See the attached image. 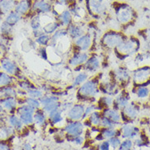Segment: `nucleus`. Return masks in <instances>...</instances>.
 Returning a JSON list of instances; mask_svg holds the SVG:
<instances>
[{
	"label": "nucleus",
	"instance_id": "nucleus-1",
	"mask_svg": "<svg viewBox=\"0 0 150 150\" xmlns=\"http://www.w3.org/2000/svg\"><path fill=\"white\" fill-rule=\"evenodd\" d=\"M100 73L90 79L76 89L77 101L84 104L96 103L98 97L100 96Z\"/></svg>",
	"mask_w": 150,
	"mask_h": 150
},
{
	"label": "nucleus",
	"instance_id": "nucleus-2",
	"mask_svg": "<svg viewBox=\"0 0 150 150\" xmlns=\"http://www.w3.org/2000/svg\"><path fill=\"white\" fill-rule=\"evenodd\" d=\"M111 7L114 11L115 20L122 29H127L134 25L137 15L131 6L127 3L114 1L111 4Z\"/></svg>",
	"mask_w": 150,
	"mask_h": 150
},
{
	"label": "nucleus",
	"instance_id": "nucleus-3",
	"mask_svg": "<svg viewBox=\"0 0 150 150\" xmlns=\"http://www.w3.org/2000/svg\"><path fill=\"white\" fill-rule=\"evenodd\" d=\"M141 42L138 38L135 36H127L123 41L117 46L113 53L119 60L125 61L129 58H132L140 52Z\"/></svg>",
	"mask_w": 150,
	"mask_h": 150
},
{
	"label": "nucleus",
	"instance_id": "nucleus-4",
	"mask_svg": "<svg viewBox=\"0 0 150 150\" xmlns=\"http://www.w3.org/2000/svg\"><path fill=\"white\" fill-rule=\"evenodd\" d=\"M127 36L128 35H126L121 30L109 29L100 35L98 42V45L102 51L113 52Z\"/></svg>",
	"mask_w": 150,
	"mask_h": 150
},
{
	"label": "nucleus",
	"instance_id": "nucleus-5",
	"mask_svg": "<svg viewBox=\"0 0 150 150\" xmlns=\"http://www.w3.org/2000/svg\"><path fill=\"white\" fill-rule=\"evenodd\" d=\"M83 2L91 20L97 21L108 17L109 8L105 3L97 0H84Z\"/></svg>",
	"mask_w": 150,
	"mask_h": 150
},
{
	"label": "nucleus",
	"instance_id": "nucleus-6",
	"mask_svg": "<svg viewBox=\"0 0 150 150\" xmlns=\"http://www.w3.org/2000/svg\"><path fill=\"white\" fill-rule=\"evenodd\" d=\"M97 34H91L90 32H86V34L82 35L79 38L72 41L71 49L74 51L79 52H90L94 47L98 45V41L96 40Z\"/></svg>",
	"mask_w": 150,
	"mask_h": 150
},
{
	"label": "nucleus",
	"instance_id": "nucleus-7",
	"mask_svg": "<svg viewBox=\"0 0 150 150\" xmlns=\"http://www.w3.org/2000/svg\"><path fill=\"white\" fill-rule=\"evenodd\" d=\"M0 69L8 74L13 76L17 80L27 79L18 64L8 56H0Z\"/></svg>",
	"mask_w": 150,
	"mask_h": 150
},
{
	"label": "nucleus",
	"instance_id": "nucleus-8",
	"mask_svg": "<svg viewBox=\"0 0 150 150\" xmlns=\"http://www.w3.org/2000/svg\"><path fill=\"white\" fill-rule=\"evenodd\" d=\"M89 56H90V52L74 51L71 49L70 52L68 54L65 59V62L69 67L73 69L75 73H77L78 69H79L80 71L83 70V64L86 63Z\"/></svg>",
	"mask_w": 150,
	"mask_h": 150
},
{
	"label": "nucleus",
	"instance_id": "nucleus-9",
	"mask_svg": "<svg viewBox=\"0 0 150 150\" xmlns=\"http://www.w3.org/2000/svg\"><path fill=\"white\" fill-rule=\"evenodd\" d=\"M131 83L134 86L150 85V64H144L131 71Z\"/></svg>",
	"mask_w": 150,
	"mask_h": 150
},
{
	"label": "nucleus",
	"instance_id": "nucleus-10",
	"mask_svg": "<svg viewBox=\"0 0 150 150\" xmlns=\"http://www.w3.org/2000/svg\"><path fill=\"white\" fill-rule=\"evenodd\" d=\"M109 74L121 89H127L131 83V71L124 64L113 69Z\"/></svg>",
	"mask_w": 150,
	"mask_h": 150
},
{
	"label": "nucleus",
	"instance_id": "nucleus-11",
	"mask_svg": "<svg viewBox=\"0 0 150 150\" xmlns=\"http://www.w3.org/2000/svg\"><path fill=\"white\" fill-rule=\"evenodd\" d=\"M121 90V87L114 82L110 74L106 77H103L102 74L100 73V91L101 95L115 96Z\"/></svg>",
	"mask_w": 150,
	"mask_h": 150
},
{
	"label": "nucleus",
	"instance_id": "nucleus-12",
	"mask_svg": "<svg viewBox=\"0 0 150 150\" xmlns=\"http://www.w3.org/2000/svg\"><path fill=\"white\" fill-rule=\"evenodd\" d=\"M103 60L101 56L98 55L96 52L90 53V56L86 61V63L83 64V70L86 72L88 74L91 76L98 74L101 69Z\"/></svg>",
	"mask_w": 150,
	"mask_h": 150
},
{
	"label": "nucleus",
	"instance_id": "nucleus-13",
	"mask_svg": "<svg viewBox=\"0 0 150 150\" xmlns=\"http://www.w3.org/2000/svg\"><path fill=\"white\" fill-rule=\"evenodd\" d=\"M122 120L126 123L136 119L140 113V105L135 101H131L122 110H121Z\"/></svg>",
	"mask_w": 150,
	"mask_h": 150
},
{
	"label": "nucleus",
	"instance_id": "nucleus-14",
	"mask_svg": "<svg viewBox=\"0 0 150 150\" xmlns=\"http://www.w3.org/2000/svg\"><path fill=\"white\" fill-rule=\"evenodd\" d=\"M34 0H19L16 5L14 11L21 16L23 21H29L34 16L32 7Z\"/></svg>",
	"mask_w": 150,
	"mask_h": 150
},
{
	"label": "nucleus",
	"instance_id": "nucleus-15",
	"mask_svg": "<svg viewBox=\"0 0 150 150\" xmlns=\"http://www.w3.org/2000/svg\"><path fill=\"white\" fill-rule=\"evenodd\" d=\"M67 28L69 37L74 41L87 32V22H73Z\"/></svg>",
	"mask_w": 150,
	"mask_h": 150
},
{
	"label": "nucleus",
	"instance_id": "nucleus-16",
	"mask_svg": "<svg viewBox=\"0 0 150 150\" xmlns=\"http://www.w3.org/2000/svg\"><path fill=\"white\" fill-rule=\"evenodd\" d=\"M85 105L82 102H75L70 109L65 112L68 121H80L83 120Z\"/></svg>",
	"mask_w": 150,
	"mask_h": 150
},
{
	"label": "nucleus",
	"instance_id": "nucleus-17",
	"mask_svg": "<svg viewBox=\"0 0 150 150\" xmlns=\"http://www.w3.org/2000/svg\"><path fill=\"white\" fill-rule=\"evenodd\" d=\"M53 4L52 0H34L32 11L35 15H43L52 12Z\"/></svg>",
	"mask_w": 150,
	"mask_h": 150
},
{
	"label": "nucleus",
	"instance_id": "nucleus-18",
	"mask_svg": "<svg viewBox=\"0 0 150 150\" xmlns=\"http://www.w3.org/2000/svg\"><path fill=\"white\" fill-rule=\"evenodd\" d=\"M131 101V93L127 89L122 90L114 96V102H113V108L117 110H122Z\"/></svg>",
	"mask_w": 150,
	"mask_h": 150
},
{
	"label": "nucleus",
	"instance_id": "nucleus-19",
	"mask_svg": "<svg viewBox=\"0 0 150 150\" xmlns=\"http://www.w3.org/2000/svg\"><path fill=\"white\" fill-rule=\"evenodd\" d=\"M84 127V124L81 121H68L67 124L64 126V131L69 136L74 138L83 135Z\"/></svg>",
	"mask_w": 150,
	"mask_h": 150
},
{
	"label": "nucleus",
	"instance_id": "nucleus-20",
	"mask_svg": "<svg viewBox=\"0 0 150 150\" xmlns=\"http://www.w3.org/2000/svg\"><path fill=\"white\" fill-rule=\"evenodd\" d=\"M121 135L124 139H135L140 134V130L139 127L131 125V123L125 122L119 129Z\"/></svg>",
	"mask_w": 150,
	"mask_h": 150
},
{
	"label": "nucleus",
	"instance_id": "nucleus-21",
	"mask_svg": "<svg viewBox=\"0 0 150 150\" xmlns=\"http://www.w3.org/2000/svg\"><path fill=\"white\" fill-rule=\"evenodd\" d=\"M90 78V75L88 74L86 72L84 71V70L76 73V74L74 76H73L71 81H70V85H69L70 88L69 89H75L76 90L78 87H79ZM69 89H68V90H69Z\"/></svg>",
	"mask_w": 150,
	"mask_h": 150
},
{
	"label": "nucleus",
	"instance_id": "nucleus-22",
	"mask_svg": "<svg viewBox=\"0 0 150 150\" xmlns=\"http://www.w3.org/2000/svg\"><path fill=\"white\" fill-rule=\"evenodd\" d=\"M0 103L4 106L5 111L8 114L16 113V111L18 108L19 103L17 97H7L0 99Z\"/></svg>",
	"mask_w": 150,
	"mask_h": 150
},
{
	"label": "nucleus",
	"instance_id": "nucleus-23",
	"mask_svg": "<svg viewBox=\"0 0 150 150\" xmlns=\"http://www.w3.org/2000/svg\"><path fill=\"white\" fill-rule=\"evenodd\" d=\"M102 112L100 110H96L93 112H91L89 116L84 119V126L92 127H100V122L102 119Z\"/></svg>",
	"mask_w": 150,
	"mask_h": 150
},
{
	"label": "nucleus",
	"instance_id": "nucleus-24",
	"mask_svg": "<svg viewBox=\"0 0 150 150\" xmlns=\"http://www.w3.org/2000/svg\"><path fill=\"white\" fill-rule=\"evenodd\" d=\"M102 115L107 118H109L112 122H116L117 124L121 123L122 121V117H121V112L119 110H117L113 107H110V108H107L101 110Z\"/></svg>",
	"mask_w": 150,
	"mask_h": 150
},
{
	"label": "nucleus",
	"instance_id": "nucleus-25",
	"mask_svg": "<svg viewBox=\"0 0 150 150\" xmlns=\"http://www.w3.org/2000/svg\"><path fill=\"white\" fill-rule=\"evenodd\" d=\"M113 102H114V96H109V95H100L98 97L96 105H97L98 109L101 111L103 109L112 107Z\"/></svg>",
	"mask_w": 150,
	"mask_h": 150
},
{
	"label": "nucleus",
	"instance_id": "nucleus-26",
	"mask_svg": "<svg viewBox=\"0 0 150 150\" xmlns=\"http://www.w3.org/2000/svg\"><path fill=\"white\" fill-rule=\"evenodd\" d=\"M16 0H0V16L5 17L9 12L15 9Z\"/></svg>",
	"mask_w": 150,
	"mask_h": 150
},
{
	"label": "nucleus",
	"instance_id": "nucleus-27",
	"mask_svg": "<svg viewBox=\"0 0 150 150\" xmlns=\"http://www.w3.org/2000/svg\"><path fill=\"white\" fill-rule=\"evenodd\" d=\"M133 94L139 100H149L150 96V88L147 86H134Z\"/></svg>",
	"mask_w": 150,
	"mask_h": 150
},
{
	"label": "nucleus",
	"instance_id": "nucleus-28",
	"mask_svg": "<svg viewBox=\"0 0 150 150\" xmlns=\"http://www.w3.org/2000/svg\"><path fill=\"white\" fill-rule=\"evenodd\" d=\"M8 123L9 126H11V127L16 131H24L25 127L23 124L22 121L21 120V118L16 113H12V114H8Z\"/></svg>",
	"mask_w": 150,
	"mask_h": 150
},
{
	"label": "nucleus",
	"instance_id": "nucleus-29",
	"mask_svg": "<svg viewBox=\"0 0 150 150\" xmlns=\"http://www.w3.org/2000/svg\"><path fill=\"white\" fill-rule=\"evenodd\" d=\"M67 37H69L67 28H65V27H60V29H58V30H56L52 35H51V42H50V45L48 47H54L56 45V43L60 41V40Z\"/></svg>",
	"mask_w": 150,
	"mask_h": 150
},
{
	"label": "nucleus",
	"instance_id": "nucleus-30",
	"mask_svg": "<svg viewBox=\"0 0 150 150\" xmlns=\"http://www.w3.org/2000/svg\"><path fill=\"white\" fill-rule=\"evenodd\" d=\"M56 20L59 21L61 27H65V28L74 22L73 15H72L71 11H69L68 8L62 11L60 15L56 17Z\"/></svg>",
	"mask_w": 150,
	"mask_h": 150
},
{
	"label": "nucleus",
	"instance_id": "nucleus-31",
	"mask_svg": "<svg viewBox=\"0 0 150 150\" xmlns=\"http://www.w3.org/2000/svg\"><path fill=\"white\" fill-rule=\"evenodd\" d=\"M34 119L35 125L37 124L40 127H43L47 123V121H48L47 113L42 108L36 109L34 114Z\"/></svg>",
	"mask_w": 150,
	"mask_h": 150
},
{
	"label": "nucleus",
	"instance_id": "nucleus-32",
	"mask_svg": "<svg viewBox=\"0 0 150 150\" xmlns=\"http://www.w3.org/2000/svg\"><path fill=\"white\" fill-rule=\"evenodd\" d=\"M16 131L9 125H6L0 127V141H8L13 138Z\"/></svg>",
	"mask_w": 150,
	"mask_h": 150
},
{
	"label": "nucleus",
	"instance_id": "nucleus-33",
	"mask_svg": "<svg viewBox=\"0 0 150 150\" xmlns=\"http://www.w3.org/2000/svg\"><path fill=\"white\" fill-rule=\"evenodd\" d=\"M17 86L15 85L0 87V99L7 97H17Z\"/></svg>",
	"mask_w": 150,
	"mask_h": 150
},
{
	"label": "nucleus",
	"instance_id": "nucleus-34",
	"mask_svg": "<svg viewBox=\"0 0 150 150\" xmlns=\"http://www.w3.org/2000/svg\"><path fill=\"white\" fill-rule=\"evenodd\" d=\"M17 79L13 76L8 74L4 70H0V87L15 85L16 86Z\"/></svg>",
	"mask_w": 150,
	"mask_h": 150
},
{
	"label": "nucleus",
	"instance_id": "nucleus-35",
	"mask_svg": "<svg viewBox=\"0 0 150 150\" xmlns=\"http://www.w3.org/2000/svg\"><path fill=\"white\" fill-rule=\"evenodd\" d=\"M64 112L60 109H57L52 112H49L47 114L48 122L53 126H56V124L60 123L64 120Z\"/></svg>",
	"mask_w": 150,
	"mask_h": 150
},
{
	"label": "nucleus",
	"instance_id": "nucleus-36",
	"mask_svg": "<svg viewBox=\"0 0 150 150\" xmlns=\"http://www.w3.org/2000/svg\"><path fill=\"white\" fill-rule=\"evenodd\" d=\"M13 32H14V27L11 26L6 21H3L0 25V36L5 38H8L12 41L13 38Z\"/></svg>",
	"mask_w": 150,
	"mask_h": 150
},
{
	"label": "nucleus",
	"instance_id": "nucleus-37",
	"mask_svg": "<svg viewBox=\"0 0 150 150\" xmlns=\"http://www.w3.org/2000/svg\"><path fill=\"white\" fill-rule=\"evenodd\" d=\"M23 21L21 16L20 15L19 13H17L16 11H11V12H9L8 15L4 17V21H6L8 23L9 25H11V26L15 27L20 21Z\"/></svg>",
	"mask_w": 150,
	"mask_h": 150
},
{
	"label": "nucleus",
	"instance_id": "nucleus-38",
	"mask_svg": "<svg viewBox=\"0 0 150 150\" xmlns=\"http://www.w3.org/2000/svg\"><path fill=\"white\" fill-rule=\"evenodd\" d=\"M60 27H61L60 24L56 19V20H54L52 21L47 23L46 25H44L42 26V30H43L44 34H48V35H52L56 30H58V29H60Z\"/></svg>",
	"mask_w": 150,
	"mask_h": 150
},
{
	"label": "nucleus",
	"instance_id": "nucleus-39",
	"mask_svg": "<svg viewBox=\"0 0 150 150\" xmlns=\"http://www.w3.org/2000/svg\"><path fill=\"white\" fill-rule=\"evenodd\" d=\"M16 86L19 90H21L27 93L29 91L37 86L27 78V79H22V80H17L16 81Z\"/></svg>",
	"mask_w": 150,
	"mask_h": 150
},
{
	"label": "nucleus",
	"instance_id": "nucleus-40",
	"mask_svg": "<svg viewBox=\"0 0 150 150\" xmlns=\"http://www.w3.org/2000/svg\"><path fill=\"white\" fill-rule=\"evenodd\" d=\"M39 100H40V103H41V106L43 107V106L50 104V103L60 100V97L56 96V94H54L53 92H50V93L44 94L43 96L41 99H39Z\"/></svg>",
	"mask_w": 150,
	"mask_h": 150
},
{
	"label": "nucleus",
	"instance_id": "nucleus-41",
	"mask_svg": "<svg viewBox=\"0 0 150 150\" xmlns=\"http://www.w3.org/2000/svg\"><path fill=\"white\" fill-rule=\"evenodd\" d=\"M28 22H29V25H30V28L31 31L32 30H37L42 29V25L40 15L34 16L33 17L30 18V20Z\"/></svg>",
	"mask_w": 150,
	"mask_h": 150
},
{
	"label": "nucleus",
	"instance_id": "nucleus-42",
	"mask_svg": "<svg viewBox=\"0 0 150 150\" xmlns=\"http://www.w3.org/2000/svg\"><path fill=\"white\" fill-rule=\"evenodd\" d=\"M34 113L25 112V113H20V114H17V115L21 118V120L22 121L24 125H25L27 127H30L34 123Z\"/></svg>",
	"mask_w": 150,
	"mask_h": 150
},
{
	"label": "nucleus",
	"instance_id": "nucleus-43",
	"mask_svg": "<svg viewBox=\"0 0 150 150\" xmlns=\"http://www.w3.org/2000/svg\"><path fill=\"white\" fill-rule=\"evenodd\" d=\"M34 40L38 47H48L51 42V35L43 33Z\"/></svg>",
	"mask_w": 150,
	"mask_h": 150
},
{
	"label": "nucleus",
	"instance_id": "nucleus-44",
	"mask_svg": "<svg viewBox=\"0 0 150 150\" xmlns=\"http://www.w3.org/2000/svg\"><path fill=\"white\" fill-rule=\"evenodd\" d=\"M44 91L42 90L40 87L38 86H35L34 88H32L31 90H30L27 92V96H30V97L34 98V99H41L43 95H44Z\"/></svg>",
	"mask_w": 150,
	"mask_h": 150
},
{
	"label": "nucleus",
	"instance_id": "nucleus-45",
	"mask_svg": "<svg viewBox=\"0 0 150 150\" xmlns=\"http://www.w3.org/2000/svg\"><path fill=\"white\" fill-rule=\"evenodd\" d=\"M96 110H99L96 103H87V104H86L85 105V111H84L83 120L86 119V117L89 116L91 112H93Z\"/></svg>",
	"mask_w": 150,
	"mask_h": 150
},
{
	"label": "nucleus",
	"instance_id": "nucleus-46",
	"mask_svg": "<svg viewBox=\"0 0 150 150\" xmlns=\"http://www.w3.org/2000/svg\"><path fill=\"white\" fill-rule=\"evenodd\" d=\"M60 105H61V100H58V101L52 102V103H50L48 105H45L43 107H42V109H43L47 114L49 112H52L54 110H56L57 109H60Z\"/></svg>",
	"mask_w": 150,
	"mask_h": 150
},
{
	"label": "nucleus",
	"instance_id": "nucleus-47",
	"mask_svg": "<svg viewBox=\"0 0 150 150\" xmlns=\"http://www.w3.org/2000/svg\"><path fill=\"white\" fill-rule=\"evenodd\" d=\"M36 52H37L38 56H39L42 60H45V61H48L49 55L47 47H38Z\"/></svg>",
	"mask_w": 150,
	"mask_h": 150
},
{
	"label": "nucleus",
	"instance_id": "nucleus-48",
	"mask_svg": "<svg viewBox=\"0 0 150 150\" xmlns=\"http://www.w3.org/2000/svg\"><path fill=\"white\" fill-rule=\"evenodd\" d=\"M103 116V115H102ZM119 124L116 123L114 122H112L109 118L105 117H102L101 122H100V127L104 128H117V127L118 126Z\"/></svg>",
	"mask_w": 150,
	"mask_h": 150
},
{
	"label": "nucleus",
	"instance_id": "nucleus-49",
	"mask_svg": "<svg viewBox=\"0 0 150 150\" xmlns=\"http://www.w3.org/2000/svg\"><path fill=\"white\" fill-rule=\"evenodd\" d=\"M138 138L135 139V144L138 147H144L147 146L148 144V136L147 135H144V134H139L138 136Z\"/></svg>",
	"mask_w": 150,
	"mask_h": 150
},
{
	"label": "nucleus",
	"instance_id": "nucleus-50",
	"mask_svg": "<svg viewBox=\"0 0 150 150\" xmlns=\"http://www.w3.org/2000/svg\"><path fill=\"white\" fill-rule=\"evenodd\" d=\"M133 147V142L130 139H125L121 142L118 150H131Z\"/></svg>",
	"mask_w": 150,
	"mask_h": 150
},
{
	"label": "nucleus",
	"instance_id": "nucleus-51",
	"mask_svg": "<svg viewBox=\"0 0 150 150\" xmlns=\"http://www.w3.org/2000/svg\"><path fill=\"white\" fill-rule=\"evenodd\" d=\"M109 142V144H110V147H112L113 149H118L121 144V139L119 138V136H114L111 139H108Z\"/></svg>",
	"mask_w": 150,
	"mask_h": 150
},
{
	"label": "nucleus",
	"instance_id": "nucleus-52",
	"mask_svg": "<svg viewBox=\"0 0 150 150\" xmlns=\"http://www.w3.org/2000/svg\"><path fill=\"white\" fill-rule=\"evenodd\" d=\"M74 104V102H73L72 100H64V101H61V105H60V109L64 112H66L69 109L71 108Z\"/></svg>",
	"mask_w": 150,
	"mask_h": 150
},
{
	"label": "nucleus",
	"instance_id": "nucleus-53",
	"mask_svg": "<svg viewBox=\"0 0 150 150\" xmlns=\"http://www.w3.org/2000/svg\"><path fill=\"white\" fill-rule=\"evenodd\" d=\"M100 150H110V144L109 140H104L100 144Z\"/></svg>",
	"mask_w": 150,
	"mask_h": 150
},
{
	"label": "nucleus",
	"instance_id": "nucleus-54",
	"mask_svg": "<svg viewBox=\"0 0 150 150\" xmlns=\"http://www.w3.org/2000/svg\"><path fill=\"white\" fill-rule=\"evenodd\" d=\"M0 150H11V146L8 141H0Z\"/></svg>",
	"mask_w": 150,
	"mask_h": 150
},
{
	"label": "nucleus",
	"instance_id": "nucleus-55",
	"mask_svg": "<svg viewBox=\"0 0 150 150\" xmlns=\"http://www.w3.org/2000/svg\"><path fill=\"white\" fill-rule=\"evenodd\" d=\"M72 141H74L75 144H79V145H81L83 144V142H84V138H83L82 135H79V136H76L74 138L72 139Z\"/></svg>",
	"mask_w": 150,
	"mask_h": 150
},
{
	"label": "nucleus",
	"instance_id": "nucleus-56",
	"mask_svg": "<svg viewBox=\"0 0 150 150\" xmlns=\"http://www.w3.org/2000/svg\"><path fill=\"white\" fill-rule=\"evenodd\" d=\"M21 150H33V148H32L30 144H29V143H25V144H24V145L22 146Z\"/></svg>",
	"mask_w": 150,
	"mask_h": 150
},
{
	"label": "nucleus",
	"instance_id": "nucleus-57",
	"mask_svg": "<svg viewBox=\"0 0 150 150\" xmlns=\"http://www.w3.org/2000/svg\"><path fill=\"white\" fill-rule=\"evenodd\" d=\"M4 112H7L5 111L4 106H3V105H2V104L0 103V114H1V113H4Z\"/></svg>",
	"mask_w": 150,
	"mask_h": 150
},
{
	"label": "nucleus",
	"instance_id": "nucleus-58",
	"mask_svg": "<svg viewBox=\"0 0 150 150\" xmlns=\"http://www.w3.org/2000/svg\"><path fill=\"white\" fill-rule=\"evenodd\" d=\"M148 135H149V136L150 137V127L149 128V130H148Z\"/></svg>",
	"mask_w": 150,
	"mask_h": 150
},
{
	"label": "nucleus",
	"instance_id": "nucleus-59",
	"mask_svg": "<svg viewBox=\"0 0 150 150\" xmlns=\"http://www.w3.org/2000/svg\"><path fill=\"white\" fill-rule=\"evenodd\" d=\"M97 1H100V2H102V3H105L106 0H97Z\"/></svg>",
	"mask_w": 150,
	"mask_h": 150
},
{
	"label": "nucleus",
	"instance_id": "nucleus-60",
	"mask_svg": "<svg viewBox=\"0 0 150 150\" xmlns=\"http://www.w3.org/2000/svg\"><path fill=\"white\" fill-rule=\"evenodd\" d=\"M149 101H150V96H149Z\"/></svg>",
	"mask_w": 150,
	"mask_h": 150
},
{
	"label": "nucleus",
	"instance_id": "nucleus-61",
	"mask_svg": "<svg viewBox=\"0 0 150 150\" xmlns=\"http://www.w3.org/2000/svg\"><path fill=\"white\" fill-rule=\"evenodd\" d=\"M16 1H19V0H16Z\"/></svg>",
	"mask_w": 150,
	"mask_h": 150
}]
</instances>
